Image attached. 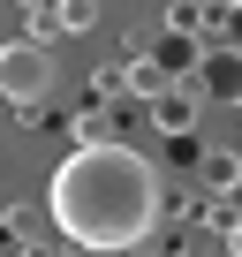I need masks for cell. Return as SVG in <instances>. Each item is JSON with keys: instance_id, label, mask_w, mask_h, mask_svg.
I'll list each match as a JSON object with an SVG mask.
<instances>
[{"instance_id": "cell-1", "label": "cell", "mask_w": 242, "mask_h": 257, "mask_svg": "<svg viewBox=\"0 0 242 257\" xmlns=\"http://www.w3.org/2000/svg\"><path fill=\"white\" fill-rule=\"evenodd\" d=\"M159 204H167L159 197V167L137 144H121V137L76 144L46 182V212H53L61 242L83 249V257H129L159 227Z\"/></svg>"}, {"instance_id": "cell-2", "label": "cell", "mask_w": 242, "mask_h": 257, "mask_svg": "<svg viewBox=\"0 0 242 257\" xmlns=\"http://www.w3.org/2000/svg\"><path fill=\"white\" fill-rule=\"evenodd\" d=\"M53 83H61L53 46H38V38H8V46H0V98H8V106H38Z\"/></svg>"}, {"instance_id": "cell-3", "label": "cell", "mask_w": 242, "mask_h": 257, "mask_svg": "<svg viewBox=\"0 0 242 257\" xmlns=\"http://www.w3.org/2000/svg\"><path fill=\"white\" fill-rule=\"evenodd\" d=\"M189 83H197V98H219V106H242V53H234V46L204 53Z\"/></svg>"}, {"instance_id": "cell-4", "label": "cell", "mask_w": 242, "mask_h": 257, "mask_svg": "<svg viewBox=\"0 0 242 257\" xmlns=\"http://www.w3.org/2000/svg\"><path fill=\"white\" fill-rule=\"evenodd\" d=\"M197 113H204L197 83H167V91L152 98V128H159V137H189V128H197Z\"/></svg>"}, {"instance_id": "cell-5", "label": "cell", "mask_w": 242, "mask_h": 257, "mask_svg": "<svg viewBox=\"0 0 242 257\" xmlns=\"http://www.w3.org/2000/svg\"><path fill=\"white\" fill-rule=\"evenodd\" d=\"M197 174H204V189H212V197H227V189H242V152H234V144H219V152H204V167H197Z\"/></svg>"}, {"instance_id": "cell-6", "label": "cell", "mask_w": 242, "mask_h": 257, "mask_svg": "<svg viewBox=\"0 0 242 257\" xmlns=\"http://www.w3.org/2000/svg\"><path fill=\"white\" fill-rule=\"evenodd\" d=\"M46 31H61V38L98 31V0H53V23H46Z\"/></svg>"}, {"instance_id": "cell-7", "label": "cell", "mask_w": 242, "mask_h": 257, "mask_svg": "<svg viewBox=\"0 0 242 257\" xmlns=\"http://www.w3.org/2000/svg\"><path fill=\"white\" fill-rule=\"evenodd\" d=\"M106 137H113V121H106L98 106H91V113H76V144H106Z\"/></svg>"}, {"instance_id": "cell-8", "label": "cell", "mask_w": 242, "mask_h": 257, "mask_svg": "<svg viewBox=\"0 0 242 257\" xmlns=\"http://www.w3.org/2000/svg\"><path fill=\"white\" fill-rule=\"evenodd\" d=\"M182 8H197V16H212V8H227V0H182Z\"/></svg>"}, {"instance_id": "cell-9", "label": "cell", "mask_w": 242, "mask_h": 257, "mask_svg": "<svg viewBox=\"0 0 242 257\" xmlns=\"http://www.w3.org/2000/svg\"><path fill=\"white\" fill-rule=\"evenodd\" d=\"M227 8H242V0H227Z\"/></svg>"}]
</instances>
